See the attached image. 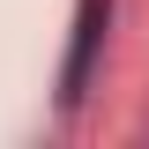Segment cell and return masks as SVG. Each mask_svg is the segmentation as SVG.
<instances>
[{"instance_id":"cell-1","label":"cell","mask_w":149,"mask_h":149,"mask_svg":"<svg viewBox=\"0 0 149 149\" xmlns=\"http://www.w3.org/2000/svg\"><path fill=\"white\" fill-rule=\"evenodd\" d=\"M104 15L112 0H82L74 8V37H67V67H60V104H82V90H90V67H97V45H104Z\"/></svg>"}]
</instances>
